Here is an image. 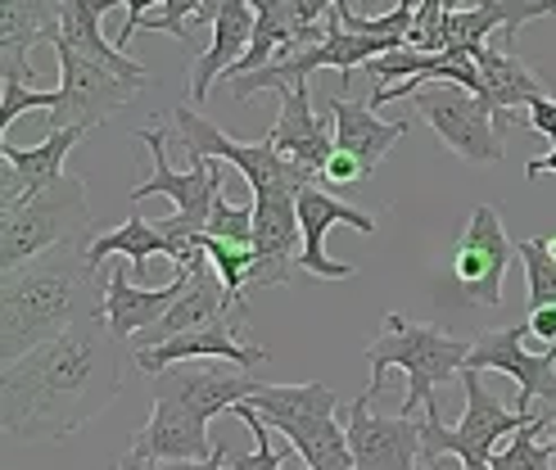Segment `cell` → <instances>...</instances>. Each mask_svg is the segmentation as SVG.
<instances>
[{
	"label": "cell",
	"mask_w": 556,
	"mask_h": 470,
	"mask_svg": "<svg viewBox=\"0 0 556 470\" xmlns=\"http://www.w3.org/2000/svg\"><path fill=\"white\" fill-rule=\"evenodd\" d=\"M123 340L100 317L73 321L0 376V421L18 444L68 439L118 398L123 390Z\"/></svg>",
	"instance_id": "6da1fadb"
},
{
	"label": "cell",
	"mask_w": 556,
	"mask_h": 470,
	"mask_svg": "<svg viewBox=\"0 0 556 470\" xmlns=\"http://www.w3.org/2000/svg\"><path fill=\"white\" fill-rule=\"evenodd\" d=\"M81 244H54L0 281V363H18L73 321L104 313V281Z\"/></svg>",
	"instance_id": "7a4b0ae2"
},
{
	"label": "cell",
	"mask_w": 556,
	"mask_h": 470,
	"mask_svg": "<svg viewBox=\"0 0 556 470\" xmlns=\"http://www.w3.org/2000/svg\"><path fill=\"white\" fill-rule=\"evenodd\" d=\"M470 344H476V340L448 335V330L434 326V321H407L403 313H384L380 340L367 344V363H371L367 390L380 394V390H384V371H389V367H403V376H407L403 417H412V411L421 407L426 421H439V398H434V390L466 371Z\"/></svg>",
	"instance_id": "3957f363"
},
{
	"label": "cell",
	"mask_w": 556,
	"mask_h": 470,
	"mask_svg": "<svg viewBox=\"0 0 556 470\" xmlns=\"http://www.w3.org/2000/svg\"><path fill=\"white\" fill-rule=\"evenodd\" d=\"M81 240H96L87 181L64 173L60 181H50L46 190H37L33 200H23L5 217V231H0V267L14 271L54 244H81Z\"/></svg>",
	"instance_id": "277c9868"
},
{
	"label": "cell",
	"mask_w": 556,
	"mask_h": 470,
	"mask_svg": "<svg viewBox=\"0 0 556 470\" xmlns=\"http://www.w3.org/2000/svg\"><path fill=\"white\" fill-rule=\"evenodd\" d=\"M173 127L181 136V150L190 158H222L249 181L254 200H267V195H299L303 186L313 181V173H303L299 163H290L286 154H276L271 141H231L222 127H213L200 109H173Z\"/></svg>",
	"instance_id": "5b68a950"
},
{
	"label": "cell",
	"mask_w": 556,
	"mask_h": 470,
	"mask_svg": "<svg viewBox=\"0 0 556 470\" xmlns=\"http://www.w3.org/2000/svg\"><path fill=\"white\" fill-rule=\"evenodd\" d=\"M462 390H466V417L453 430H443V421H421V461H426V470L448 453L462 457V466L466 461H493L497 444H503L507 434H516L520 425L534 421V417H525V411H507L503 398L480 380L476 367L462 371Z\"/></svg>",
	"instance_id": "8992f818"
},
{
	"label": "cell",
	"mask_w": 556,
	"mask_h": 470,
	"mask_svg": "<svg viewBox=\"0 0 556 470\" xmlns=\"http://www.w3.org/2000/svg\"><path fill=\"white\" fill-rule=\"evenodd\" d=\"M54 60H60V104L50 109V127H100L109 114L131 104V96L150 87V77H131V73H118L100 60H87L77 54L68 41H54Z\"/></svg>",
	"instance_id": "52a82bcc"
},
{
	"label": "cell",
	"mask_w": 556,
	"mask_h": 470,
	"mask_svg": "<svg viewBox=\"0 0 556 470\" xmlns=\"http://www.w3.org/2000/svg\"><path fill=\"white\" fill-rule=\"evenodd\" d=\"M412 109L434 127V136L457 158H466V163H503V154H507L503 141L507 136L497 131L493 109L476 91L457 87V81H426V87L412 96Z\"/></svg>",
	"instance_id": "ba28073f"
},
{
	"label": "cell",
	"mask_w": 556,
	"mask_h": 470,
	"mask_svg": "<svg viewBox=\"0 0 556 470\" xmlns=\"http://www.w3.org/2000/svg\"><path fill=\"white\" fill-rule=\"evenodd\" d=\"M511 258H516V244L503 231V213L493 204H476L466 217L462 240H457V254H453V281H457L462 298L480 303V308H497Z\"/></svg>",
	"instance_id": "9c48e42d"
},
{
	"label": "cell",
	"mask_w": 556,
	"mask_h": 470,
	"mask_svg": "<svg viewBox=\"0 0 556 470\" xmlns=\"http://www.w3.org/2000/svg\"><path fill=\"white\" fill-rule=\"evenodd\" d=\"M376 394L367 390L363 398H353L349 407V453L353 470H426L421 461V421L412 417H380L371 407Z\"/></svg>",
	"instance_id": "30bf717a"
},
{
	"label": "cell",
	"mask_w": 556,
	"mask_h": 470,
	"mask_svg": "<svg viewBox=\"0 0 556 470\" xmlns=\"http://www.w3.org/2000/svg\"><path fill=\"white\" fill-rule=\"evenodd\" d=\"M530 335V321L525 326H503V330H484V335L470 344V363L476 371H503L520 384L516 411L534 417V403H556V348L552 353H530L525 348Z\"/></svg>",
	"instance_id": "8fae6325"
},
{
	"label": "cell",
	"mask_w": 556,
	"mask_h": 470,
	"mask_svg": "<svg viewBox=\"0 0 556 470\" xmlns=\"http://www.w3.org/2000/svg\"><path fill=\"white\" fill-rule=\"evenodd\" d=\"M213 434L208 417L200 407H190L181 394L159 390L150 394V421L131 434V453H141L150 466L159 461H204L213 457Z\"/></svg>",
	"instance_id": "7c38bea8"
},
{
	"label": "cell",
	"mask_w": 556,
	"mask_h": 470,
	"mask_svg": "<svg viewBox=\"0 0 556 470\" xmlns=\"http://www.w3.org/2000/svg\"><path fill=\"white\" fill-rule=\"evenodd\" d=\"M516 33H520V27H497L484 46L470 50V54H476V64H480V77H484V104L493 109V123H497V131H503V136L511 131L520 104L530 109L534 100L547 96L539 68H530L516 54Z\"/></svg>",
	"instance_id": "4fadbf2b"
},
{
	"label": "cell",
	"mask_w": 556,
	"mask_h": 470,
	"mask_svg": "<svg viewBox=\"0 0 556 470\" xmlns=\"http://www.w3.org/2000/svg\"><path fill=\"white\" fill-rule=\"evenodd\" d=\"M81 136H87V127H50L46 141L33 150L10 145V136H5V145H0V217H10L23 200H33L37 190L60 181L64 158Z\"/></svg>",
	"instance_id": "5bb4252c"
},
{
	"label": "cell",
	"mask_w": 556,
	"mask_h": 470,
	"mask_svg": "<svg viewBox=\"0 0 556 470\" xmlns=\"http://www.w3.org/2000/svg\"><path fill=\"white\" fill-rule=\"evenodd\" d=\"M330 227H353L363 236H376V217L357 213L349 204H340L330 190H317L313 181L299 190V231H303V249H299V271H313L321 281H349L357 271L353 263H336L326 258V236Z\"/></svg>",
	"instance_id": "9a60e30c"
},
{
	"label": "cell",
	"mask_w": 556,
	"mask_h": 470,
	"mask_svg": "<svg viewBox=\"0 0 556 470\" xmlns=\"http://www.w3.org/2000/svg\"><path fill=\"white\" fill-rule=\"evenodd\" d=\"M240 330H244V317H222V321H208L200 330H181V335L163 340L154 348H136L131 363L159 376L163 367H177V363H190V357H217V363H236V367H258V363H271L267 348H254V344H240Z\"/></svg>",
	"instance_id": "2e32d148"
},
{
	"label": "cell",
	"mask_w": 556,
	"mask_h": 470,
	"mask_svg": "<svg viewBox=\"0 0 556 470\" xmlns=\"http://www.w3.org/2000/svg\"><path fill=\"white\" fill-rule=\"evenodd\" d=\"M222 317H244V321H249V308H244V298H231V290L222 285L217 267H213L208 254H204L200 263L190 267V290L173 303L168 317H163L159 326L141 330V335L131 340V353H136V348H154V344H163V340L181 335V330H200V326L222 321Z\"/></svg>",
	"instance_id": "e0dca14e"
},
{
	"label": "cell",
	"mask_w": 556,
	"mask_h": 470,
	"mask_svg": "<svg viewBox=\"0 0 556 470\" xmlns=\"http://www.w3.org/2000/svg\"><path fill=\"white\" fill-rule=\"evenodd\" d=\"M109 263L114 267H109V276H104V313H100V321L114 330L118 340H136L141 330L159 326L163 317H168L173 303L190 290V267H177V276L168 285L150 290V285H131L127 271L118 267V258H109Z\"/></svg>",
	"instance_id": "ac0fdd59"
},
{
	"label": "cell",
	"mask_w": 556,
	"mask_h": 470,
	"mask_svg": "<svg viewBox=\"0 0 556 470\" xmlns=\"http://www.w3.org/2000/svg\"><path fill=\"white\" fill-rule=\"evenodd\" d=\"M64 18V0H0V73L33 77V46H54Z\"/></svg>",
	"instance_id": "d6986e66"
},
{
	"label": "cell",
	"mask_w": 556,
	"mask_h": 470,
	"mask_svg": "<svg viewBox=\"0 0 556 470\" xmlns=\"http://www.w3.org/2000/svg\"><path fill=\"white\" fill-rule=\"evenodd\" d=\"M254 27H258L254 0H227V5L217 10L208 50L194 54V68H190V100H194V104H204L208 91H213V81L227 77V73L244 60L249 41H254Z\"/></svg>",
	"instance_id": "ffe728a7"
},
{
	"label": "cell",
	"mask_w": 556,
	"mask_h": 470,
	"mask_svg": "<svg viewBox=\"0 0 556 470\" xmlns=\"http://www.w3.org/2000/svg\"><path fill=\"white\" fill-rule=\"evenodd\" d=\"M281 96V118L267 131V141L276 145V154H286L290 163H299L303 173H321V163L330 158L336 141H330V109L326 114H313L308 91H276Z\"/></svg>",
	"instance_id": "44dd1931"
},
{
	"label": "cell",
	"mask_w": 556,
	"mask_h": 470,
	"mask_svg": "<svg viewBox=\"0 0 556 470\" xmlns=\"http://www.w3.org/2000/svg\"><path fill=\"white\" fill-rule=\"evenodd\" d=\"M556 18L552 0H476V5H448L443 10V50H476L484 46L497 27H525L534 18Z\"/></svg>",
	"instance_id": "7402d4cb"
},
{
	"label": "cell",
	"mask_w": 556,
	"mask_h": 470,
	"mask_svg": "<svg viewBox=\"0 0 556 470\" xmlns=\"http://www.w3.org/2000/svg\"><path fill=\"white\" fill-rule=\"evenodd\" d=\"M249 367H236V363H227V367H163L159 376H154V384L159 390H173V394H181L190 407H200L204 417L213 421V417H222V411H231L236 403H244L249 394H258V384L263 380H254V376H244Z\"/></svg>",
	"instance_id": "603a6c76"
},
{
	"label": "cell",
	"mask_w": 556,
	"mask_h": 470,
	"mask_svg": "<svg viewBox=\"0 0 556 470\" xmlns=\"http://www.w3.org/2000/svg\"><path fill=\"white\" fill-rule=\"evenodd\" d=\"M330 118H336V145L357 154L367 168H376V163L394 150L407 136V127H412L407 118L384 123V118H376L371 104H357L349 96H330Z\"/></svg>",
	"instance_id": "cb8c5ba5"
},
{
	"label": "cell",
	"mask_w": 556,
	"mask_h": 470,
	"mask_svg": "<svg viewBox=\"0 0 556 470\" xmlns=\"http://www.w3.org/2000/svg\"><path fill=\"white\" fill-rule=\"evenodd\" d=\"M118 5H123V0H64L60 37H54V41H68L77 54H87V60H100V64L118 68V73L150 77L146 64L127 60V54L118 50V41H104V33H100V18H104L109 10H118Z\"/></svg>",
	"instance_id": "d4e9b609"
},
{
	"label": "cell",
	"mask_w": 556,
	"mask_h": 470,
	"mask_svg": "<svg viewBox=\"0 0 556 470\" xmlns=\"http://www.w3.org/2000/svg\"><path fill=\"white\" fill-rule=\"evenodd\" d=\"M290 448L303 457L308 470H353V453H349V430L336 425V411H317V417H299L276 425Z\"/></svg>",
	"instance_id": "484cf974"
},
{
	"label": "cell",
	"mask_w": 556,
	"mask_h": 470,
	"mask_svg": "<svg viewBox=\"0 0 556 470\" xmlns=\"http://www.w3.org/2000/svg\"><path fill=\"white\" fill-rule=\"evenodd\" d=\"M87 258H91L96 271H100L109 258H131L136 271H146L150 258H173V240L163 236L159 223H146V217H127L123 227L100 231V236L87 244Z\"/></svg>",
	"instance_id": "4316f807"
},
{
	"label": "cell",
	"mask_w": 556,
	"mask_h": 470,
	"mask_svg": "<svg viewBox=\"0 0 556 470\" xmlns=\"http://www.w3.org/2000/svg\"><path fill=\"white\" fill-rule=\"evenodd\" d=\"M552 425V417H534L530 425H520L511 439H507V444L503 448H497L493 453V470H552V444H539V439L534 434H543Z\"/></svg>",
	"instance_id": "83f0119b"
},
{
	"label": "cell",
	"mask_w": 556,
	"mask_h": 470,
	"mask_svg": "<svg viewBox=\"0 0 556 470\" xmlns=\"http://www.w3.org/2000/svg\"><path fill=\"white\" fill-rule=\"evenodd\" d=\"M194 240H200V249L208 254V263L217 267L222 285L231 290V298H244L249 271H254V244H231V240H217V236H208V231H200Z\"/></svg>",
	"instance_id": "f1b7e54d"
},
{
	"label": "cell",
	"mask_w": 556,
	"mask_h": 470,
	"mask_svg": "<svg viewBox=\"0 0 556 470\" xmlns=\"http://www.w3.org/2000/svg\"><path fill=\"white\" fill-rule=\"evenodd\" d=\"M516 254L525 263V281H530V308H547V303H556V258L547 254V236L520 240Z\"/></svg>",
	"instance_id": "f546056e"
},
{
	"label": "cell",
	"mask_w": 556,
	"mask_h": 470,
	"mask_svg": "<svg viewBox=\"0 0 556 470\" xmlns=\"http://www.w3.org/2000/svg\"><path fill=\"white\" fill-rule=\"evenodd\" d=\"M204 5H208V0H163L159 10H150L141 18V27H150V33H168V37H177L190 50V27L200 23Z\"/></svg>",
	"instance_id": "4dcf8cb0"
},
{
	"label": "cell",
	"mask_w": 556,
	"mask_h": 470,
	"mask_svg": "<svg viewBox=\"0 0 556 470\" xmlns=\"http://www.w3.org/2000/svg\"><path fill=\"white\" fill-rule=\"evenodd\" d=\"M236 417L249 425V434H254V453H244V457H231V470H281V457H276V448H271V434H267V421L258 417L249 403H236L231 407ZM308 470V466H303Z\"/></svg>",
	"instance_id": "1f68e13d"
},
{
	"label": "cell",
	"mask_w": 556,
	"mask_h": 470,
	"mask_svg": "<svg viewBox=\"0 0 556 470\" xmlns=\"http://www.w3.org/2000/svg\"><path fill=\"white\" fill-rule=\"evenodd\" d=\"M60 104V91H33L23 77H5V91H0V127H5V136H10V127L27 114V109H50Z\"/></svg>",
	"instance_id": "d6a6232c"
},
{
	"label": "cell",
	"mask_w": 556,
	"mask_h": 470,
	"mask_svg": "<svg viewBox=\"0 0 556 470\" xmlns=\"http://www.w3.org/2000/svg\"><path fill=\"white\" fill-rule=\"evenodd\" d=\"M208 236L231 240V244H254V204L240 208L227 195L213 200V217H208Z\"/></svg>",
	"instance_id": "836d02e7"
},
{
	"label": "cell",
	"mask_w": 556,
	"mask_h": 470,
	"mask_svg": "<svg viewBox=\"0 0 556 470\" xmlns=\"http://www.w3.org/2000/svg\"><path fill=\"white\" fill-rule=\"evenodd\" d=\"M443 10H448V0H421V5H416V23L407 33V46L426 50V54H443Z\"/></svg>",
	"instance_id": "e575fe53"
},
{
	"label": "cell",
	"mask_w": 556,
	"mask_h": 470,
	"mask_svg": "<svg viewBox=\"0 0 556 470\" xmlns=\"http://www.w3.org/2000/svg\"><path fill=\"white\" fill-rule=\"evenodd\" d=\"M367 173H371V168H367L363 158H357V154H349V150H340V145H336V150H330V158L321 163V173H317V177H321V181L330 186V195H340V190L357 186V181H363Z\"/></svg>",
	"instance_id": "d590c367"
},
{
	"label": "cell",
	"mask_w": 556,
	"mask_h": 470,
	"mask_svg": "<svg viewBox=\"0 0 556 470\" xmlns=\"http://www.w3.org/2000/svg\"><path fill=\"white\" fill-rule=\"evenodd\" d=\"M163 0H123V10H127V23H123V33H118V50L127 54V46H131V37L141 33V18L150 14V10H159Z\"/></svg>",
	"instance_id": "8d00e7d4"
},
{
	"label": "cell",
	"mask_w": 556,
	"mask_h": 470,
	"mask_svg": "<svg viewBox=\"0 0 556 470\" xmlns=\"http://www.w3.org/2000/svg\"><path fill=\"white\" fill-rule=\"evenodd\" d=\"M530 127L556 145V100H552V96H543V100L530 104Z\"/></svg>",
	"instance_id": "74e56055"
},
{
	"label": "cell",
	"mask_w": 556,
	"mask_h": 470,
	"mask_svg": "<svg viewBox=\"0 0 556 470\" xmlns=\"http://www.w3.org/2000/svg\"><path fill=\"white\" fill-rule=\"evenodd\" d=\"M530 335L543 340L547 348H556V303H547V308H530Z\"/></svg>",
	"instance_id": "f35d334b"
},
{
	"label": "cell",
	"mask_w": 556,
	"mask_h": 470,
	"mask_svg": "<svg viewBox=\"0 0 556 470\" xmlns=\"http://www.w3.org/2000/svg\"><path fill=\"white\" fill-rule=\"evenodd\" d=\"M154 470H227V444H217L204 461H159Z\"/></svg>",
	"instance_id": "ab89813d"
},
{
	"label": "cell",
	"mask_w": 556,
	"mask_h": 470,
	"mask_svg": "<svg viewBox=\"0 0 556 470\" xmlns=\"http://www.w3.org/2000/svg\"><path fill=\"white\" fill-rule=\"evenodd\" d=\"M525 173H530V177H547V173H552V177H556V145H552L543 158H530V168H525Z\"/></svg>",
	"instance_id": "60d3db41"
},
{
	"label": "cell",
	"mask_w": 556,
	"mask_h": 470,
	"mask_svg": "<svg viewBox=\"0 0 556 470\" xmlns=\"http://www.w3.org/2000/svg\"><path fill=\"white\" fill-rule=\"evenodd\" d=\"M109 470H150V461H146L141 453H131V448H127V453H123L114 466H109Z\"/></svg>",
	"instance_id": "b9f144b4"
},
{
	"label": "cell",
	"mask_w": 556,
	"mask_h": 470,
	"mask_svg": "<svg viewBox=\"0 0 556 470\" xmlns=\"http://www.w3.org/2000/svg\"><path fill=\"white\" fill-rule=\"evenodd\" d=\"M462 470H493V466H489V461H466Z\"/></svg>",
	"instance_id": "7bdbcfd3"
},
{
	"label": "cell",
	"mask_w": 556,
	"mask_h": 470,
	"mask_svg": "<svg viewBox=\"0 0 556 470\" xmlns=\"http://www.w3.org/2000/svg\"><path fill=\"white\" fill-rule=\"evenodd\" d=\"M547 254H552V258H556V236H547Z\"/></svg>",
	"instance_id": "ee69618b"
},
{
	"label": "cell",
	"mask_w": 556,
	"mask_h": 470,
	"mask_svg": "<svg viewBox=\"0 0 556 470\" xmlns=\"http://www.w3.org/2000/svg\"><path fill=\"white\" fill-rule=\"evenodd\" d=\"M552 448H556V425H552Z\"/></svg>",
	"instance_id": "f6af8a7d"
},
{
	"label": "cell",
	"mask_w": 556,
	"mask_h": 470,
	"mask_svg": "<svg viewBox=\"0 0 556 470\" xmlns=\"http://www.w3.org/2000/svg\"><path fill=\"white\" fill-rule=\"evenodd\" d=\"M552 5H556V0H552Z\"/></svg>",
	"instance_id": "bcb514c9"
}]
</instances>
